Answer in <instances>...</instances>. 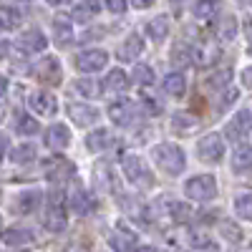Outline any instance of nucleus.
Listing matches in <instances>:
<instances>
[{"instance_id": "obj_50", "label": "nucleus", "mask_w": 252, "mask_h": 252, "mask_svg": "<svg viewBox=\"0 0 252 252\" xmlns=\"http://www.w3.org/2000/svg\"><path fill=\"white\" fill-rule=\"evenodd\" d=\"M3 28H5V20H3V18H0V31H3Z\"/></svg>"}, {"instance_id": "obj_22", "label": "nucleus", "mask_w": 252, "mask_h": 252, "mask_svg": "<svg viewBox=\"0 0 252 252\" xmlns=\"http://www.w3.org/2000/svg\"><path fill=\"white\" fill-rule=\"evenodd\" d=\"M103 89H106L109 94H121V91H126V89H129V73L121 71V68H114V71L106 76V81H103Z\"/></svg>"}, {"instance_id": "obj_23", "label": "nucleus", "mask_w": 252, "mask_h": 252, "mask_svg": "<svg viewBox=\"0 0 252 252\" xmlns=\"http://www.w3.org/2000/svg\"><path fill=\"white\" fill-rule=\"evenodd\" d=\"M98 10H101V3H98V0H83V3L73 5L71 18L76 20V23H86V20H91Z\"/></svg>"}, {"instance_id": "obj_32", "label": "nucleus", "mask_w": 252, "mask_h": 252, "mask_svg": "<svg viewBox=\"0 0 252 252\" xmlns=\"http://www.w3.org/2000/svg\"><path fill=\"white\" fill-rule=\"evenodd\" d=\"M172 66H177V68H182V66H189L192 63V48H187L184 43H179V46H174L172 48Z\"/></svg>"}, {"instance_id": "obj_7", "label": "nucleus", "mask_w": 252, "mask_h": 252, "mask_svg": "<svg viewBox=\"0 0 252 252\" xmlns=\"http://www.w3.org/2000/svg\"><path fill=\"white\" fill-rule=\"evenodd\" d=\"M197 157L202 161H209V164H217L222 157H224V141L220 134H207L197 141Z\"/></svg>"}, {"instance_id": "obj_28", "label": "nucleus", "mask_w": 252, "mask_h": 252, "mask_svg": "<svg viewBox=\"0 0 252 252\" xmlns=\"http://www.w3.org/2000/svg\"><path fill=\"white\" fill-rule=\"evenodd\" d=\"M35 159V146L33 144H18L10 149V161L13 164H31Z\"/></svg>"}, {"instance_id": "obj_6", "label": "nucleus", "mask_w": 252, "mask_h": 252, "mask_svg": "<svg viewBox=\"0 0 252 252\" xmlns=\"http://www.w3.org/2000/svg\"><path fill=\"white\" fill-rule=\"evenodd\" d=\"M106 63H109V53L103 48H86L76 56V68L81 73H96L106 68Z\"/></svg>"}, {"instance_id": "obj_1", "label": "nucleus", "mask_w": 252, "mask_h": 252, "mask_svg": "<svg viewBox=\"0 0 252 252\" xmlns=\"http://www.w3.org/2000/svg\"><path fill=\"white\" fill-rule=\"evenodd\" d=\"M152 159L157 164V169L161 174H169V177H177L184 172L187 166V157H184V149L177 144H169V141H161L152 149Z\"/></svg>"}, {"instance_id": "obj_36", "label": "nucleus", "mask_w": 252, "mask_h": 252, "mask_svg": "<svg viewBox=\"0 0 252 252\" xmlns=\"http://www.w3.org/2000/svg\"><path fill=\"white\" fill-rule=\"evenodd\" d=\"M192 13H194V18H199V20H207L209 15L215 13V3H212V0H197V3H194V8H192Z\"/></svg>"}, {"instance_id": "obj_46", "label": "nucleus", "mask_w": 252, "mask_h": 252, "mask_svg": "<svg viewBox=\"0 0 252 252\" xmlns=\"http://www.w3.org/2000/svg\"><path fill=\"white\" fill-rule=\"evenodd\" d=\"M8 94V78H3V76H0V98H3Z\"/></svg>"}, {"instance_id": "obj_26", "label": "nucleus", "mask_w": 252, "mask_h": 252, "mask_svg": "<svg viewBox=\"0 0 252 252\" xmlns=\"http://www.w3.org/2000/svg\"><path fill=\"white\" fill-rule=\"evenodd\" d=\"M164 91L169 94V96H174V98H182L184 91H187V81H184V76H182L179 71H172L169 76L164 78Z\"/></svg>"}, {"instance_id": "obj_45", "label": "nucleus", "mask_w": 252, "mask_h": 252, "mask_svg": "<svg viewBox=\"0 0 252 252\" xmlns=\"http://www.w3.org/2000/svg\"><path fill=\"white\" fill-rule=\"evenodd\" d=\"M131 5H134V8H152L154 0H131Z\"/></svg>"}, {"instance_id": "obj_52", "label": "nucleus", "mask_w": 252, "mask_h": 252, "mask_svg": "<svg viewBox=\"0 0 252 252\" xmlns=\"http://www.w3.org/2000/svg\"><path fill=\"white\" fill-rule=\"evenodd\" d=\"M172 3H174V0H172Z\"/></svg>"}, {"instance_id": "obj_11", "label": "nucleus", "mask_w": 252, "mask_h": 252, "mask_svg": "<svg viewBox=\"0 0 252 252\" xmlns=\"http://www.w3.org/2000/svg\"><path fill=\"white\" fill-rule=\"evenodd\" d=\"M28 106H31V111L38 114V116H53V114L58 111V101H56V96L48 94V91H33V94L28 96Z\"/></svg>"}, {"instance_id": "obj_31", "label": "nucleus", "mask_w": 252, "mask_h": 252, "mask_svg": "<svg viewBox=\"0 0 252 252\" xmlns=\"http://www.w3.org/2000/svg\"><path fill=\"white\" fill-rule=\"evenodd\" d=\"M53 38H56V43H61V46L71 43V40H73L71 23H66V20H53Z\"/></svg>"}, {"instance_id": "obj_29", "label": "nucleus", "mask_w": 252, "mask_h": 252, "mask_svg": "<svg viewBox=\"0 0 252 252\" xmlns=\"http://www.w3.org/2000/svg\"><path fill=\"white\" fill-rule=\"evenodd\" d=\"M217 33L222 40H235L237 35V18L235 15H222L217 23Z\"/></svg>"}, {"instance_id": "obj_38", "label": "nucleus", "mask_w": 252, "mask_h": 252, "mask_svg": "<svg viewBox=\"0 0 252 252\" xmlns=\"http://www.w3.org/2000/svg\"><path fill=\"white\" fill-rule=\"evenodd\" d=\"M222 232H224V237L229 242H240L242 240V229L237 224H232V222H222Z\"/></svg>"}, {"instance_id": "obj_14", "label": "nucleus", "mask_w": 252, "mask_h": 252, "mask_svg": "<svg viewBox=\"0 0 252 252\" xmlns=\"http://www.w3.org/2000/svg\"><path fill=\"white\" fill-rule=\"evenodd\" d=\"M40 199H43V192L40 189H26V192H20L13 202V212L15 215H31L40 207Z\"/></svg>"}, {"instance_id": "obj_49", "label": "nucleus", "mask_w": 252, "mask_h": 252, "mask_svg": "<svg viewBox=\"0 0 252 252\" xmlns=\"http://www.w3.org/2000/svg\"><path fill=\"white\" fill-rule=\"evenodd\" d=\"M247 114H250V126H252V106L247 109Z\"/></svg>"}, {"instance_id": "obj_2", "label": "nucleus", "mask_w": 252, "mask_h": 252, "mask_svg": "<svg viewBox=\"0 0 252 252\" xmlns=\"http://www.w3.org/2000/svg\"><path fill=\"white\" fill-rule=\"evenodd\" d=\"M121 169H124L126 179H129L134 187H141V189L154 187V174H152L149 166L144 164V159L139 154H124L121 157Z\"/></svg>"}, {"instance_id": "obj_33", "label": "nucleus", "mask_w": 252, "mask_h": 252, "mask_svg": "<svg viewBox=\"0 0 252 252\" xmlns=\"http://www.w3.org/2000/svg\"><path fill=\"white\" fill-rule=\"evenodd\" d=\"M94 174H96V187L98 189H116V179L109 174V166L106 164H98Z\"/></svg>"}, {"instance_id": "obj_9", "label": "nucleus", "mask_w": 252, "mask_h": 252, "mask_svg": "<svg viewBox=\"0 0 252 252\" xmlns=\"http://www.w3.org/2000/svg\"><path fill=\"white\" fill-rule=\"evenodd\" d=\"M109 116L116 126H131L139 119V106L131 103L129 98H121V101H114L109 106Z\"/></svg>"}, {"instance_id": "obj_30", "label": "nucleus", "mask_w": 252, "mask_h": 252, "mask_svg": "<svg viewBox=\"0 0 252 252\" xmlns=\"http://www.w3.org/2000/svg\"><path fill=\"white\" fill-rule=\"evenodd\" d=\"M235 215L240 220H252V192H242L235 197Z\"/></svg>"}, {"instance_id": "obj_8", "label": "nucleus", "mask_w": 252, "mask_h": 252, "mask_svg": "<svg viewBox=\"0 0 252 252\" xmlns=\"http://www.w3.org/2000/svg\"><path fill=\"white\" fill-rule=\"evenodd\" d=\"M33 76H35L40 83H48V86H56V83H61V78H63V68H61L58 58L46 56L43 61H38L35 66H33Z\"/></svg>"}, {"instance_id": "obj_43", "label": "nucleus", "mask_w": 252, "mask_h": 252, "mask_svg": "<svg viewBox=\"0 0 252 252\" xmlns=\"http://www.w3.org/2000/svg\"><path fill=\"white\" fill-rule=\"evenodd\" d=\"M194 247H207V250H217V242H209V240H194Z\"/></svg>"}, {"instance_id": "obj_15", "label": "nucleus", "mask_w": 252, "mask_h": 252, "mask_svg": "<svg viewBox=\"0 0 252 252\" xmlns=\"http://www.w3.org/2000/svg\"><path fill=\"white\" fill-rule=\"evenodd\" d=\"M68 116L76 126H91L96 124L98 119V109L96 106H89V103H68Z\"/></svg>"}, {"instance_id": "obj_16", "label": "nucleus", "mask_w": 252, "mask_h": 252, "mask_svg": "<svg viewBox=\"0 0 252 252\" xmlns=\"http://www.w3.org/2000/svg\"><path fill=\"white\" fill-rule=\"evenodd\" d=\"M68 144H71V131H68L66 124L48 126V131H46V146H48V149L61 152V149H66Z\"/></svg>"}, {"instance_id": "obj_37", "label": "nucleus", "mask_w": 252, "mask_h": 252, "mask_svg": "<svg viewBox=\"0 0 252 252\" xmlns=\"http://www.w3.org/2000/svg\"><path fill=\"white\" fill-rule=\"evenodd\" d=\"M229 78H232V73H229L227 68L224 71H217V76H209L207 78V86H212V89H220V86H227Z\"/></svg>"}, {"instance_id": "obj_20", "label": "nucleus", "mask_w": 252, "mask_h": 252, "mask_svg": "<svg viewBox=\"0 0 252 252\" xmlns=\"http://www.w3.org/2000/svg\"><path fill=\"white\" fill-rule=\"evenodd\" d=\"M250 169H252V146L242 144V146H237L235 154H232V172L235 174H245Z\"/></svg>"}, {"instance_id": "obj_51", "label": "nucleus", "mask_w": 252, "mask_h": 252, "mask_svg": "<svg viewBox=\"0 0 252 252\" xmlns=\"http://www.w3.org/2000/svg\"><path fill=\"white\" fill-rule=\"evenodd\" d=\"M0 227H3V217H0Z\"/></svg>"}, {"instance_id": "obj_12", "label": "nucleus", "mask_w": 252, "mask_h": 252, "mask_svg": "<svg viewBox=\"0 0 252 252\" xmlns=\"http://www.w3.org/2000/svg\"><path fill=\"white\" fill-rule=\"evenodd\" d=\"M68 209L73 215H91L94 209H96V202H94V197L86 192L83 187H73L71 192H68Z\"/></svg>"}, {"instance_id": "obj_19", "label": "nucleus", "mask_w": 252, "mask_h": 252, "mask_svg": "<svg viewBox=\"0 0 252 252\" xmlns=\"http://www.w3.org/2000/svg\"><path fill=\"white\" fill-rule=\"evenodd\" d=\"M3 242L8 247H23V245L33 242V229H28V227H8L3 232Z\"/></svg>"}, {"instance_id": "obj_40", "label": "nucleus", "mask_w": 252, "mask_h": 252, "mask_svg": "<svg viewBox=\"0 0 252 252\" xmlns=\"http://www.w3.org/2000/svg\"><path fill=\"white\" fill-rule=\"evenodd\" d=\"M106 8H109L111 13L121 15V13L126 10V0H106Z\"/></svg>"}, {"instance_id": "obj_3", "label": "nucleus", "mask_w": 252, "mask_h": 252, "mask_svg": "<svg viewBox=\"0 0 252 252\" xmlns=\"http://www.w3.org/2000/svg\"><path fill=\"white\" fill-rule=\"evenodd\" d=\"M184 194L194 202H209V199L217 197V182H215L212 174H197L192 179H187Z\"/></svg>"}, {"instance_id": "obj_27", "label": "nucleus", "mask_w": 252, "mask_h": 252, "mask_svg": "<svg viewBox=\"0 0 252 252\" xmlns=\"http://www.w3.org/2000/svg\"><path fill=\"white\" fill-rule=\"evenodd\" d=\"M73 91L81 94L83 98H96V96H101V83L96 78H81L73 83Z\"/></svg>"}, {"instance_id": "obj_48", "label": "nucleus", "mask_w": 252, "mask_h": 252, "mask_svg": "<svg viewBox=\"0 0 252 252\" xmlns=\"http://www.w3.org/2000/svg\"><path fill=\"white\" fill-rule=\"evenodd\" d=\"M48 5H63V3H68V0H46Z\"/></svg>"}, {"instance_id": "obj_21", "label": "nucleus", "mask_w": 252, "mask_h": 252, "mask_svg": "<svg viewBox=\"0 0 252 252\" xmlns=\"http://www.w3.org/2000/svg\"><path fill=\"white\" fill-rule=\"evenodd\" d=\"M114 144V136H111V131L109 129H96V131H91L89 136H86V146L91 152H106L109 146Z\"/></svg>"}, {"instance_id": "obj_4", "label": "nucleus", "mask_w": 252, "mask_h": 252, "mask_svg": "<svg viewBox=\"0 0 252 252\" xmlns=\"http://www.w3.org/2000/svg\"><path fill=\"white\" fill-rule=\"evenodd\" d=\"M66 224H68V217H66V209H63V192L56 189V192L51 194V204L46 209V215H43V227L48 229V232L58 235V232L66 229Z\"/></svg>"}, {"instance_id": "obj_25", "label": "nucleus", "mask_w": 252, "mask_h": 252, "mask_svg": "<svg viewBox=\"0 0 252 252\" xmlns=\"http://www.w3.org/2000/svg\"><path fill=\"white\" fill-rule=\"evenodd\" d=\"M13 129H15V134H20V136H33V134H38V121L31 116V114H15V121H13Z\"/></svg>"}, {"instance_id": "obj_10", "label": "nucleus", "mask_w": 252, "mask_h": 252, "mask_svg": "<svg viewBox=\"0 0 252 252\" xmlns=\"http://www.w3.org/2000/svg\"><path fill=\"white\" fill-rule=\"evenodd\" d=\"M43 172L51 182H66L76 174V166L63 157H51V159L43 161Z\"/></svg>"}, {"instance_id": "obj_34", "label": "nucleus", "mask_w": 252, "mask_h": 252, "mask_svg": "<svg viewBox=\"0 0 252 252\" xmlns=\"http://www.w3.org/2000/svg\"><path fill=\"white\" fill-rule=\"evenodd\" d=\"M194 124H197V119L189 114V111H177L172 116V126H174L177 131H187V129H192Z\"/></svg>"}, {"instance_id": "obj_17", "label": "nucleus", "mask_w": 252, "mask_h": 252, "mask_svg": "<svg viewBox=\"0 0 252 252\" xmlns=\"http://www.w3.org/2000/svg\"><path fill=\"white\" fill-rule=\"evenodd\" d=\"M220 58V48L212 43V40H202V43L192 46V61L197 66H212V63Z\"/></svg>"}, {"instance_id": "obj_18", "label": "nucleus", "mask_w": 252, "mask_h": 252, "mask_svg": "<svg viewBox=\"0 0 252 252\" xmlns=\"http://www.w3.org/2000/svg\"><path fill=\"white\" fill-rule=\"evenodd\" d=\"M141 51H144V40H141V35H139V33H129V35L124 38V43L119 46L116 56H119L121 61H134Z\"/></svg>"}, {"instance_id": "obj_41", "label": "nucleus", "mask_w": 252, "mask_h": 252, "mask_svg": "<svg viewBox=\"0 0 252 252\" xmlns=\"http://www.w3.org/2000/svg\"><path fill=\"white\" fill-rule=\"evenodd\" d=\"M144 103H146V109H149V114H152V116H157V114L161 111V103H159V101H154L152 96H144Z\"/></svg>"}, {"instance_id": "obj_42", "label": "nucleus", "mask_w": 252, "mask_h": 252, "mask_svg": "<svg viewBox=\"0 0 252 252\" xmlns=\"http://www.w3.org/2000/svg\"><path fill=\"white\" fill-rule=\"evenodd\" d=\"M242 83L247 89H252V66H247L245 71H242Z\"/></svg>"}, {"instance_id": "obj_35", "label": "nucleus", "mask_w": 252, "mask_h": 252, "mask_svg": "<svg viewBox=\"0 0 252 252\" xmlns=\"http://www.w3.org/2000/svg\"><path fill=\"white\" fill-rule=\"evenodd\" d=\"M134 81L141 83V86H149V83H154V71L149 66H144V63H139V66H134Z\"/></svg>"}, {"instance_id": "obj_5", "label": "nucleus", "mask_w": 252, "mask_h": 252, "mask_svg": "<svg viewBox=\"0 0 252 252\" xmlns=\"http://www.w3.org/2000/svg\"><path fill=\"white\" fill-rule=\"evenodd\" d=\"M154 215L166 217L169 222H187L192 217V209L182 202H177V199H172V197H159L157 204H154Z\"/></svg>"}, {"instance_id": "obj_13", "label": "nucleus", "mask_w": 252, "mask_h": 252, "mask_svg": "<svg viewBox=\"0 0 252 252\" xmlns=\"http://www.w3.org/2000/svg\"><path fill=\"white\" fill-rule=\"evenodd\" d=\"M15 46H18V51H20V53L31 56V53H40V51H46L48 40H46V35L40 33V31H26V33H20V35H18Z\"/></svg>"}, {"instance_id": "obj_44", "label": "nucleus", "mask_w": 252, "mask_h": 252, "mask_svg": "<svg viewBox=\"0 0 252 252\" xmlns=\"http://www.w3.org/2000/svg\"><path fill=\"white\" fill-rule=\"evenodd\" d=\"M8 53H10V43L8 40H0V61L8 58Z\"/></svg>"}, {"instance_id": "obj_39", "label": "nucleus", "mask_w": 252, "mask_h": 252, "mask_svg": "<svg viewBox=\"0 0 252 252\" xmlns=\"http://www.w3.org/2000/svg\"><path fill=\"white\" fill-rule=\"evenodd\" d=\"M124 240H119V235H114L111 237V247H116V250H121V247H134L136 245V235H121Z\"/></svg>"}, {"instance_id": "obj_24", "label": "nucleus", "mask_w": 252, "mask_h": 252, "mask_svg": "<svg viewBox=\"0 0 252 252\" xmlns=\"http://www.w3.org/2000/svg\"><path fill=\"white\" fill-rule=\"evenodd\" d=\"M146 33H149V38L154 40V43H161V40L169 35V18H166V15H157L154 20L146 23Z\"/></svg>"}, {"instance_id": "obj_47", "label": "nucleus", "mask_w": 252, "mask_h": 252, "mask_svg": "<svg viewBox=\"0 0 252 252\" xmlns=\"http://www.w3.org/2000/svg\"><path fill=\"white\" fill-rule=\"evenodd\" d=\"M5 146H8V141H5L3 134H0V159H3V154H5Z\"/></svg>"}]
</instances>
